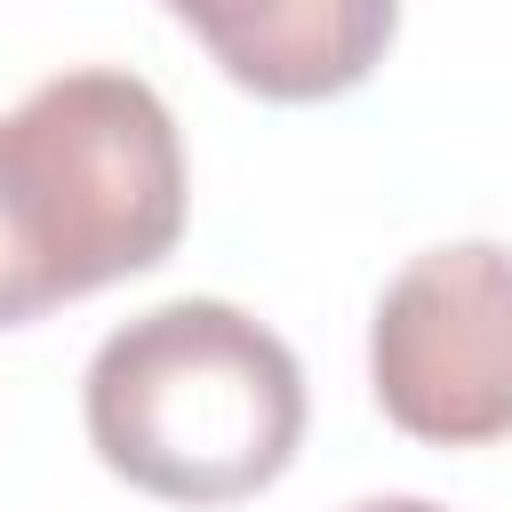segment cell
<instances>
[{"label":"cell","mask_w":512,"mask_h":512,"mask_svg":"<svg viewBox=\"0 0 512 512\" xmlns=\"http://www.w3.org/2000/svg\"><path fill=\"white\" fill-rule=\"evenodd\" d=\"M96 456L160 504H240L296 464L304 368L216 296H176L112 328L80 384Z\"/></svg>","instance_id":"7a4b0ae2"},{"label":"cell","mask_w":512,"mask_h":512,"mask_svg":"<svg viewBox=\"0 0 512 512\" xmlns=\"http://www.w3.org/2000/svg\"><path fill=\"white\" fill-rule=\"evenodd\" d=\"M376 408L424 448H488L512 432V248L456 240L416 256L368 320Z\"/></svg>","instance_id":"3957f363"},{"label":"cell","mask_w":512,"mask_h":512,"mask_svg":"<svg viewBox=\"0 0 512 512\" xmlns=\"http://www.w3.org/2000/svg\"><path fill=\"white\" fill-rule=\"evenodd\" d=\"M352 512H440V504H424V496H368V504H352Z\"/></svg>","instance_id":"5b68a950"},{"label":"cell","mask_w":512,"mask_h":512,"mask_svg":"<svg viewBox=\"0 0 512 512\" xmlns=\"http://www.w3.org/2000/svg\"><path fill=\"white\" fill-rule=\"evenodd\" d=\"M264 104H320L360 88L400 24V0H160Z\"/></svg>","instance_id":"277c9868"},{"label":"cell","mask_w":512,"mask_h":512,"mask_svg":"<svg viewBox=\"0 0 512 512\" xmlns=\"http://www.w3.org/2000/svg\"><path fill=\"white\" fill-rule=\"evenodd\" d=\"M176 232L184 144L136 72L80 64L0 112V328L152 272Z\"/></svg>","instance_id":"6da1fadb"}]
</instances>
